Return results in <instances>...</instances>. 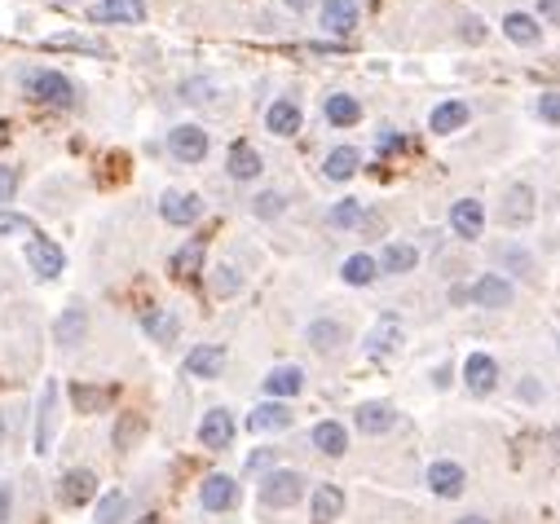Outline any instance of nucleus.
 <instances>
[{"label": "nucleus", "instance_id": "f257e3e1", "mask_svg": "<svg viewBox=\"0 0 560 524\" xmlns=\"http://www.w3.org/2000/svg\"><path fill=\"white\" fill-rule=\"evenodd\" d=\"M23 89H26V98L45 101V106H76V84L62 71H26Z\"/></svg>", "mask_w": 560, "mask_h": 524}, {"label": "nucleus", "instance_id": "f03ea898", "mask_svg": "<svg viewBox=\"0 0 560 524\" xmlns=\"http://www.w3.org/2000/svg\"><path fill=\"white\" fill-rule=\"evenodd\" d=\"M305 498V476L301 472H269L260 480V502L274 507V511H287Z\"/></svg>", "mask_w": 560, "mask_h": 524}, {"label": "nucleus", "instance_id": "7ed1b4c3", "mask_svg": "<svg viewBox=\"0 0 560 524\" xmlns=\"http://www.w3.org/2000/svg\"><path fill=\"white\" fill-rule=\"evenodd\" d=\"M26 265H31V274L36 278H62V269H67V256H62V247L53 243V238H40V234H31V243H26Z\"/></svg>", "mask_w": 560, "mask_h": 524}, {"label": "nucleus", "instance_id": "20e7f679", "mask_svg": "<svg viewBox=\"0 0 560 524\" xmlns=\"http://www.w3.org/2000/svg\"><path fill=\"white\" fill-rule=\"evenodd\" d=\"M58 502H62V507L98 502V472H89V467H71V472L58 480Z\"/></svg>", "mask_w": 560, "mask_h": 524}, {"label": "nucleus", "instance_id": "39448f33", "mask_svg": "<svg viewBox=\"0 0 560 524\" xmlns=\"http://www.w3.org/2000/svg\"><path fill=\"white\" fill-rule=\"evenodd\" d=\"M168 150H173V159H181V163H204L207 132L199 124H177L168 132Z\"/></svg>", "mask_w": 560, "mask_h": 524}, {"label": "nucleus", "instance_id": "423d86ee", "mask_svg": "<svg viewBox=\"0 0 560 524\" xmlns=\"http://www.w3.org/2000/svg\"><path fill=\"white\" fill-rule=\"evenodd\" d=\"M199 212H204V199H199V194H181V190H168L164 203H159V216H164L168 225H177V229L195 225L199 221Z\"/></svg>", "mask_w": 560, "mask_h": 524}, {"label": "nucleus", "instance_id": "0eeeda50", "mask_svg": "<svg viewBox=\"0 0 560 524\" xmlns=\"http://www.w3.org/2000/svg\"><path fill=\"white\" fill-rule=\"evenodd\" d=\"M499 221L508 225V229H521V225L534 221V190H530V185H512L508 194H503Z\"/></svg>", "mask_w": 560, "mask_h": 524}, {"label": "nucleus", "instance_id": "6e6552de", "mask_svg": "<svg viewBox=\"0 0 560 524\" xmlns=\"http://www.w3.org/2000/svg\"><path fill=\"white\" fill-rule=\"evenodd\" d=\"M84 335H89V309H84V304L62 309V318L53 322V340H58L62 349H79V344H84Z\"/></svg>", "mask_w": 560, "mask_h": 524}, {"label": "nucleus", "instance_id": "1a4fd4ad", "mask_svg": "<svg viewBox=\"0 0 560 524\" xmlns=\"http://www.w3.org/2000/svg\"><path fill=\"white\" fill-rule=\"evenodd\" d=\"M53 427H58V383L40 388V419H36V454H49L53 449Z\"/></svg>", "mask_w": 560, "mask_h": 524}, {"label": "nucleus", "instance_id": "9d476101", "mask_svg": "<svg viewBox=\"0 0 560 524\" xmlns=\"http://www.w3.org/2000/svg\"><path fill=\"white\" fill-rule=\"evenodd\" d=\"M468 299L472 304H481V309H508L512 304V282L499 274H485L477 278L472 287H468Z\"/></svg>", "mask_w": 560, "mask_h": 524}, {"label": "nucleus", "instance_id": "9b49d317", "mask_svg": "<svg viewBox=\"0 0 560 524\" xmlns=\"http://www.w3.org/2000/svg\"><path fill=\"white\" fill-rule=\"evenodd\" d=\"M199 502H204V511H229L234 502H238V480L234 476H207L204 485H199Z\"/></svg>", "mask_w": 560, "mask_h": 524}, {"label": "nucleus", "instance_id": "f8f14e48", "mask_svg": "<svg viewBox=\"0 0 560 524\" xmlns=\"http://www.w3.org/2000/svg\"><path fill=\"white\" fill-rule=\"evenodd\" d=\"M226 371V349L221 344H199V349L185 352V374L190 379H217Z\"/></svg>", "mask_w": 560, "mask_h": 524}, {"label": "nucleus", "instance_id": "ddd939ff", "mask_svg": "<svg viewBox=\"0 0 560 524\" xmlns=\"http://www.w3.org/2000/svg\"><path fill=\"white\" fill-rule=\"evenodd\" d=\"M93 23H142L146 18V0H98L89 9Z\"/></svg>", "mask_w": 560, "mask_h": 524}, {"label": "nucleus", "instance_id": "4468645a", "mask_svg": "<svg viewBox=\"0 0 560 524\" xmlns=\"http://www.w3.org/2000/svg\"><path fill=\"white\" fill-rule=\"evenodd\" d=\"M354 424L362 436H384V432H393L397 414H393V405H384V401H366V405H357Z\"/></svg>", "mask_w": 560, "mask_h": 524}, {"label": "nucleus", "instance_id": "2eb2a0df", "mask_svg": "<svg viewBox=\"0 0 560 524\" xmlns=\"http://www.w3.org/2000/svg\"><path fill=\"white\" fill-rule=\"evenodd\" d=\"M199 441H204V449H229V441H234V414L229 410H207L204 424H199Z\"/></svg>", "mask_w": 560, "mask_h": 524}, {"label": "nucleus", "instance_id": "dca6fc26", "mask_svg": "<svg viewBox=\"0 0 560 524\" xmlns=\"http://www.w3.org/2000/svg\"><path fill=\"white\" fill-rule=\"evenodd\" d=\"M450 229H455L459 238H481L485 229V207L477 199H459L450 207Z\"/></svg>", "mask_w": 560, "mask_h": 524}, {"label": "nucleus", "instance_id": "f3484780", "mask_svg": "<svg viewBox=\"0 0 560 524\" xmlns=\"http://www.w3.org/2000/svg\"><path fill=\"white\" fill-rule=\"evenodd\" d=\"M463 485H468V476H463L459 463H433L428 467V489H433L437 498H459Z\"/></svg>", "mask_w": 560, "mask_h": 524}, {"label": "nucleus", "instance_id": "a211bd4d", "mask_svg": "<svg viewBox=\"0 0 560 524\" xmlns=\"http://www.w3.org/2000/svg\"><path fill=\"white\" fill-rule=\"evenodd\" d=\"M494 379H499V366H494V357H485V352H472V357L463 362V383H468L477 397H485V393L494 388Z\"/></svg>", "mask_w": 560, "mask_h": 524}, {"label": "nucleus", "instance_id": "6ab92c4d", "mask_svg": "<svg viewBox=\"0 0 560 524\" xmlns=\"http://www.w3.org/2000/svg\"><path fill=\"white\" fill-rule=\"evenodd\" d=\"M354 26H357L354 0H327V5H322V31H332V36H354Z\"/></svg>", "mask_w": 560, "mask_h": 524}, {"label": "nucleus", "instance_id": "aec40b11", "mask_svg": "<svg viewBox=\"0 0 560 524\" xmlns=\"http://www.w3.org/2000/svg\"><path fill=\"white\" fill-rule=\"evenodd\" d=\"M265 128L274 132V137H291V132H301V106L291 98H279L269 106V115H265Z\"/></svg>", "mask_w": 560, "mask_h": 524}, {"label": "nucleus", "instance_id": "412c9836", "mask_svg": "<svg viewBox=\"0 0 560 524\" xmlns=\"http://www.w3.org/2000/svg\"><path fill=\"white\" fill-rule=\"evenodd\" d=\"M226 168H229V176H234V181H256L265 163H260L256 146H248V141H234V146H229V163H226Z\"/></svg>", "mask_w": 560, "mask_h": 524}, {"label": "nucleus", "instance_id": "4be33fe9", "mask_svg": "<svg viewBox=\"0 0 560 524\" xmlns=\"http://www.w3.org/2000/svg\"><path fill=\"white\" fill-rule=\"evenodd\" d=\"M248 427L252 432H282V427H291V410L282 401H265V405H256L248 414Z\"/></svg>", "mask_w": 560, "mask_h": 524}, {"label": "nucleus", "instance_id": "5701e85b", "mask_svg": "<svg viewBox=\"0 0 560 524\" xmlns=\"http://www.w3.org/2000/svg\"><path fill=\"white\" fill-rule=\"evenodd\" d=\"M309 507H313V524H335L340 511H344V494H340L335 485H318L313 498H309Z\"/></svg>", "mask_w": 560, "mask_h": 524}, {"label": "nucleus", "instance_id": "b1692460", "mask_svg": "<svg viewBox=\"0 0 560 524\" xmlns=\"http://www.w3.org/2000/svg\"><path fill=\"white\" fill-rule=\"evenodd\" d=\"M142 326H146V335H151L154 344H173L177 330H181V318L173 313V309H146Z\"/></svg>", "mask_w": 560, "mask_h": 524}, {"label": "nucleus", "instance_id": "393cba45", "mask_svg": "<svg viewBox=\"0 0 560 524\" xmlns=\"http://www.w3.org/2000/svg\"><path fill=\"white\" fill-rule=\"evenodd\" d=\"M305 388V374H301V366H274V371L265 374V393L279 401V397H296Z\"/></svg>", "mask_w": 560, "mask_h": 524}, {"label": "nucleus", "instance_id": "a878e982", "mask_svg": "<svg viewBox=\"0 0 560 524\" xmlns=\"http://www.w3.org/2000/svg\"><path fill=\"white\" fill-rule=\"evenodd\" d=\"M204 256H207L204 238H190L185 247L173 251V265H168V269H173L177 278H199L204 274Z\"/></svg>", "mask_w": 560, "mask_h": 524}, {"label": "nucleus", "instance_id": "bb28decb", "mask_svg": "<svg viewBox=\"0 0 560 524\" xmlns=\"http://www.w3.org/2000/svg\"><path fill=\"white\" fill-rule=\"evenodd\" d=\"M397 344H402V326H397V318H380L375 330L366 335V352H371V357H388Z\"/></svg>", "mask_w": 560, "mask_h": 524}, {"label": "nucleus", "instance_id": "cd10ccee", "mask_svg": "<svg viewBox=\"0 0 560 524\" xmlns=\"http://www.w3.org/2000/svg\"><path fill=\"white\" fill-rule=\"evenodd\" d=\"M313 445L322 449L327 458H340L349 449V432H344V424H335V419H322V424L313 427Z\"/></svg>", "mask_w": 560, "mask_h": 524}, {"label": "nucleus", "instance_id": "c85d7f7f", "mask_svg": "<svg viewBox=\"0 0 560 524\" xmlns=\"http://www.w3.org/2000/svg\"><path fill=\"white\" fill-rule=\"evenodd\" d=\"M463 124H468V101H441V106H433V115H428L433 132H455Z\"/></svg>", "mask_w": 560, "mask_h": 524}, {"label": "nucleus", "instance_id": "c756f323", "mask_svg": "<svg viewBox=\"0 0 560 524\" xmlns=\"http://www.w3.org/2000/svg\"><path fill=\"white\" fill-rule=\"evenodd\" d=\"M71 405L76 414H98L111 405V388H93V383H71Z\"/></svg>", "mask_w": 560, "mask_h": 524}, {"label": "nucleus", "instance_id": "7c9ffc66", "mask_svg": "<svg viewBox=\"0 0 560 524\" xmlns=\"http://www.w3.org/2000/svg\"><path fill=\"white\" fill-rule=\"evenodd\" d=\"M419 265V251L410 247V243H388L380 256V269L384 274H410Z\"/></svg>", "mask_w": 560, "mask_h": 524}, {"label": "nucleus", "instance_id": "2f4dec72", "mask_svg": "<svg viewBox=\"0 0 560 524\" xmlns=\"http://www.w3.org/2000/svg\"><path fill=\"white\" fill-rule=\"evenodd\" d=\"M357 163H362V154L354 146H335L327 154V163H322V173H327V181H349L357 173Z\"/></svg>", "mask_w": 560, "mask_h": 524}, {"label": "nucleus", "instance_id": "473e14b6", "mask_svg": "<svg viewBox=\"0 0 560 524\" xmlns=\"http://www.w3.org/2000/svg\"><path fill=\"white\" fill-rule=\"evenodd\" d=\"M309 344L318 352H335L340 344H344V326L332 322V318H318V322L309 326Z\"/></svg>", "mask_w": 560, "mask_h": 524}, {"label": "nucleus", "instance_id": "72a5a7b5", "mask_svg": "<svg viewBox=\"0 0 560 524\" xmlns=\"http://www.w3.org/2000/svg\"><path fill=\"white\" fill-rule=\"evenodd\" d=\"M327 124H335V128H349V124H357L362 120V106H357V98H349V93H335V98H327Z\"/></svg>", "mask_w": 560, "mask_h": 524}, {"label": "nucleus", "instance_id": "f704fd0d", "mask_svg": "<svg viewBox=\"0 0 560 524\" xmlns=\"http://www.w3.org/2000/svg\"><path fill=\"white\" fill-rule=\"evenodd\" d=\"M340 274H344V282H349V287H366V282H375L380 265H375L366 251H357V256H349V260H344V269H340Z\"/></svg>", "mask_w": 560, "mask_h": 524}, {"label": "nucleus", "instance_id": "c9c22d12", "mask_svg": "<svg viewBox=\"0 0 560 524\" xmlns=\"http://www.w3.org/2000/svg\"><path fill=\"white\" fill-rule=\"evenodd\" d=\"M128 516V494L124 489H106L98 498V524H124Z\"/></svg>", "mask_w": 560, "mask_h": 524}, {"label": "nucleus", "instance_id": "e433bc0d", "mask_svg": "<svg viewBox=\"0 0 560 524\" xmlns=\"http://www.w3.org/2000/svg\"><path fill=\"white\" fill-rule=\"evenodd\" d=\"M503 36H508V40H516V45H534V40H538V23L530 18V14H508V18H503Z\"/></svg>", "mask_w": 560, "mask_h": 524}, {"label": "nucleus", "instance_id": "4c0bfd02", "mask_svg": "<svg viewBox=\"0 0 560 524\" xmlns=\"http://www.w3.org/2000/svg\"><path fill=\"white\" fill-rule=\"evenodd\" d=\"M327 225H332V229H354V225H362V203L340 199L332 212H327Z\"/></svg>", "mask_w": 560, "mask_h": 524}, {"label": "nucleus", "instance_id": "58836bf2", "mask_svg": "<svg viewBox=\"0 0 560 524\" xmlns=\"http://www.w3.org/2000/svg\"><path fill=\"white\" fill-rule=\"evenodd\" d=\"M45 45L49 49H76V53H98V58H106V49L98 40H79V36H49Z\"/></svg>", "mask_w": 560, "mask_h": 524}, {"label": "nucleus", "instance_id": "ea45409f", "mask_svg": "<svg viewBox=\"0 0 560 524\" xmlns=\"http://www.w3.org/2000/svg\"><path fill=\"white\" fill-rule=\"evenodd\" d=\"M142 414H124V419H120V427H115V449H128L132 445V441H137V436H142Z\"/></svg>", "mask_w": 560, "mask_h": 524}, {"label": "nucleus", "instance_id": "a19ab883", "mask_svg": "<svg viewBox=\"0 0 560 524\" xmlns=\"http://www.w3.org/2000/svg\"><path fill=\"white\" fill-rule=\"evenodd\" d=\"M18 181H23V176H18L14 163H0V203H9L18 194Z\"/></svg>", "mask_w": 560, "mask_h": 524}, {"label": "nucleus", "instance_id": "79ce46f5", "mask_svg": "<svg viewBox=\"0 0 560 524\" xmlns=\"http://www.w3.org/2000/svg\"><path fill=\"white\" fill-rule=\"evenodd\" d=\"M238 287H243V278L234 274V269H217V278H212V291H217V296H234V291H238Z\"/></svg>", "mask_w": 560, "mask_h": 524}, {"label": "nucleus", "instance_id": "37998d69", "mask_svg": "<svg viewBox=\"0 0 560 524\" xmlns=\"http://www.w3.org/2000/svg\"><path fill=\"white\" fill-rule=\"evenodd\" d=\"M499 260H503V265H512V269H516V274H534V265H530V256H525V251L521 247H503L499 251Z\"/></svg>", "mask_w": 560, "mask_h": 524}, {"label": "nucleus", "instance_id": "c03bdc74", "mask_svg": "<svg viewBox=\"0 0 560 524\" xmlns=\"http://www.w3.org/2000/svg\"><path fill=\"white\" fill-rule=\"evenodd\" d=\"M252 212H256V216H265V221H269V216H279V212H282V194L265 190V194L252 203Z\"/></svg>", "mask_w": 560, "mask_h": 524}, {"label": "nucleus", "instance_id": "a18cd8bd", "mask_svg": "<svg viewBox=\"0 0 560 524\" xmlns=\"http://www.w3.org/2000/svg\"><path fill=\"white\" fill-rule=\"evenodd\" d=\"M538 120L560 124V93H543V98H538Z\"/></svg>", "mask_w": 560, "mask_h": 524}, {"label": "nucleus", "instance_id": "49530a36", "mask_svg": "<svg viewBox=\"0 0 560 524\" xmlns=\"http://www.w3.org/2000/svg\"><path fill=\"white\" fill-rule=\"evenodd\" d=\"M0 234H36V225L26 221V216H9V212H0Z\"/></svg>", "mask_w": 560, "mask_h": 524}, {"label": "nucleus", "instance_id": "de8ad7c7", "mask_svg": "<svg viewBox=\"0 0 560 524\" xmlns=\"http://www.w3.org/2000/svg\"><path fill=\"white\" fill-rule=\"evenodd\" d=\"M181 93H185V101H207L212 98V84H207V79H190Z\"/></svg>", "mask_w": 560, "mask_h": 524}, {"label": "nucleus", "instance_id": "09e8293b", "mask_svg": "<svg viewBox=\"0 0 560 524\" xmlns=\"http://www.w3.org/2000/svg\"><path fill=\"white\" fill-rule=\"evenodd\" d=\"M538 18H547V23L560 26V0H538Z\"/></svg>", "mask_w": 560, "mask_h": 524}, {"label": "nucleus", "instance_id": "8fccbe9b", "mask_svg": "<svg viewBox=\"0 0 560 524\" xmlns=\"http://www.w3.org/2000/svg\"><path fill=\"white\" fill-rule=\"evenodd\" d=\"M269 463H274V449H256L252 458H248V467H252V472H260V467H269Z\"/></svg>", "mask_w": 560, "mask_h": 524}, {"label": "nucleus", "instance_id": "3c124183", "mask_svg": "<svg viewBox=\"0 0 560 524\" xmlns=\"http://www.w3.org/2000/svg\"><path fill=\"white\" fill-rule=\"evenodd\" d=\"M9 511H14V489H9V485H0V524L9 520Z\"/></svg>", "mask_w": 560, "mask_h": 524}, {"label": "nucleus", "instance_id": "603ef678", "mask_svg": "<svg viewBox=\"0 0 560 524\" xmlns=\"http://www.w3.org/2000/svg\"><path fill=\"white\" fill-rule=\"evenodd\" d=\"M402 146H407V141H402V132H393V128H388V132L380 137V150H384V154H388V150H402Z\"/></svg>", "mask_w": 560, "mask_h": 524}, {"label": "nucleus", "instance_id": "864d4df0", "mask_svg": "<svg viewBox=\"0 0 560 524\" xmlns=\"http://www.w3.org/2000/svg\"><path fill=\"white\" fill-rule=\"evenodd\" d=\"M481 36H485V31H481V23H477V18H463V40H472V45H477Z\"/></svg>", "mask_w": 560, "mask_h": 524}, {"label": "nucleus", "instance_id": "5fc2aeb1", "mask_svg": "<svg viewBox=\"0 0 560 524\" xmlns=\"http://www.w3.org/2000/svg\"><path fill=\"white\" fill-rule=\"evenodd\" d=\"M313 0H287V9H309Z\"/></svg>", "mask_w": 560, "mask_h": 524}, {"label": "nucleus", "instance_id": "6e6d98bb", "mask_svg": "<svg viewBox=\"0 0 560 524\" xmlns=\"http://www.w3.org/2000/svg\"><path fill=\"white\" fill-rule=\"evenodd\" d=\"M459 524H490V520H485V516H463Z\"/></svg>", "mask_w": 560, "mask_h": 524}, {"label": "nucleus", "instance_id": "4d7b16f0", "mask_svg": "<svg viewBox=\"0 0 560 524\" xmlns=\"http://www.w3.org/2000/svg\"><path fill=\"white\" fill-rule=\"evenodd\" d=\"M5 132H9V128H5V120H0V141H5Z\"/></svg>", "mask_w": 560, "mask_h": 524}, {"label": "nucleus", "instance_id": "13d9d810", "mask_svg": "<svg viewBox=\"0 0 560 524\" xmlns=\"http://www.w3.org/2000/svg\"><path fill=\"white\" fill-rule=\"evenodd\" d=\"M53 5H71V0H53Z\"/></svg>", "mask_w": 560, "mask_h": 524}, {"label": "nucleus", "instance_id": "bf43d9fd", "mask_svg": "<svg viewBox=\"0 0 560 524\" xmlns=\"http://www.w3.org/2000/svg\"><path fill=\"white\" fill-rule=\"evenodd\" d=\"M0 441H5V424H0Z\"/></svg>", "mask_w": 560, "mask_h": 524}, {"label": "nucleus", "instance_id": "052dcab7", "mask_svg": "<svg viewBox=\"0 0 560 524\" xmlns=\"http://www.w3.org/2000/svg\"><path fill=\"white\" fill-rule=\"evenodd\" d=\"M137 524H154V520H137Z\"/></svg>", "mask_w": 560, "mask_h": 524}]
</instances>
